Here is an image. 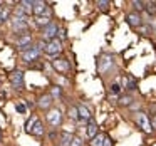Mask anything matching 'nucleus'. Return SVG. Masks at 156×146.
Segmentation results:
<instances>
[{
    "label": "nucleus",
    "instance_id": "obj_8",
    "mask_svg": "<svg viewBox=\"0 0 156 146\" xmlns=\"http://www.w3.org/2000/svg\"><path fill=\"white\" fill-rule=\"evenodd\" d=\"M10 82L15 89H24V72L22 71H14L10 74Z\"/></svg>",
    "mask_w": 156,
    "mask_h": 146
},
{
    "label": "nucleus",
    "instance_id": "obj_12",
    "mask_svg": "<svg viewBox=\"0 0 156 146\" xmlns=\"http://www.w3.org/2000/svg\"><path fill=\"white\" fill-rule=\"evenodd\" d=\"M126 19H128V24L131 25V27H136V29H139V27H141V24H143L139 14H136V12H134V14H129Z\"/></svg>",
    "mask_w": 156,
    "mask_h": 146
},
{
    "label": "nucleus",
    "instance_id": "obj_25",
    "mask_svg": "<svg viewBox=\"0 0 156 146\" xmlns=\"http://www.w3.org/2000/svg\"><path fill=\"white\" fill-rule=\"evenodd\" d=\"M37 121V116H32L30 119H29V123H27V126H25V129H27V133H30V129H32V126H34V123Z\"/></svg>",
    "mask_w": 156,
    "mask_h": 146
},
{
    "label": "nucleus",
    "instance_id": "obj_15",
    "mask_svg": "<svg viewBox=\"0 0 156 146\" xmlns=\"http://www.w3.org/2000/svg\"><path fill=\"white\" fill-rule=\"evenodd\" d=\"M121 87L128 89V91H134L136 89V81L133 77H122L121 79Z\"/></svg>",
    "mask_w": 156,
    "mask_h": 146
},
{
    "label": "nucleus",
    "instance_id": "obj_9",
    "mask_svg": "<svg viewBox=\"0 0 156 146\" xmlns=\"http://www.w3.org/2000/svg\"><path fill=\"white\" fill-rule=\"evenodd\" d=\"M52 66H54L55 71L59 72H67L71 69V64H69L67 59H62V57H57L55 61H52Z\"/></svg>",
    "mask_w": 156,
    "mask_h": 146
},
{
    "label": "nucleus",
    "instance_id": "obj_28",
    "mask_svg": "<svg viewBox=\"0 0 156 146\" xmlns=\"http://www.w3.org/2000/svg\"><path fill=\"white\" fill-rule=\"evenodd\" d=\"M111 92H112V94H118V92H121V84L114 82V84L111 86Z\"/></svg>",
    "mask_w": 156,
    "mask_h": 146
},
{
    "label": "nucleus",
    "instance_id": "obj_17",
    "mask_svg": "<svg viewBox=\"0 0 156 146\" xmlns=\"http://www.w3.org/2000/svg\"><path fill=\"white\" fill-rule=\"evenodd\" d=\"M72 138H74V136H72L71 133H62V134L59 136V146H71Z\"/></svg>",
    "mask_w": 156,
    "mask_h": 146
},
{
    "label": "nucleus",
    "instance_id": "obj_10",
    "mask_svg": "<svg viewBox=\"0 0 156 146\" xmlns=\"http://www.w3.org/2000/svg\"><path fill=\"white\" fill-rule=\"evenodd\" d=\"M32 14H35L37 17L41 15H49V9H47V4L45 2H34V7H32Z\"/></svg>",
    "mask_w": 156,
    "mask_h": 146
},
{
    "label": "nucleus",
    "instance_id": "obj_31",
    "mask_svg": "<svg viewBox=\"0 0 156 146\" xmlns=\"http://www.w3.org/2000/svg\"><path fill=\"white\" fill-rule=\"evenodd\" d=\"M57 35H59V39H61V41H64V39L67 37V35H66V30H64V29H57Z\"/></svg>",
    "mask_w": 156,
    "mask_h": 146
},
{
    "label": "nucleus",
    "instance_id": "obj_24",
    "mask_svg": "<svg viewBox=\"0 0 156 146\" xmlns=\"http://www.w3.org/2000/svg\"><path fill=\"white\" fill-rule=\"evenodd\" d=\"M96 5H98V7L101 9V10H108L111 4H109V2H102V0H98V2H96Z\"/></svg>",
    "mask_w": 156,
    "mask_h": 146
},
{
    "label": "nucleus",
    "instance_id": "obj_11",
    "mask_svg": "<svg viewBox=\"0 0 156 146\" xmlns=\"http://www.w3.org/2000/svg\"><path fill=\"white\" fill-rule=\"evenodd\" d=\"M52 101H54V98H52L51 94H44V96H41V98H39L37 106L41 109H49L52 106Z\"/></svg>",
    "mask_w": 156,
    "mask_h": 146
},
{
    "label": "nucleus",
    "instance_id": "obj_1",
    "mask_svg": "<svg viewBox=\"0 0 156 146\" xmlns=\"http://www.w3.org/2000/svg\"><path fill=\"white\" fill-rule=\"evenodd\" d=\"M10 25H12V30L15 34H19V35L25 34V29H27V15H14L10 19Z\"/></svg>",
    "mask_w": 156,
    "mask_h": 146
},
{
    "label": "nucleus",
    "instance_id": "obj_34",
    "mask_svg": "<svg viewBox=\"0 0 156 146\" xmlns=\"http://www.w3.org/2000/svg\"><path fill=\"white\" fill-rule=\"evenodd\" d=\"M151 128H156V116H154V119H153V123H151Z\"/></svg>",
    "mask_w": 156,
    "mask_h": 146
},
{
    "label": "nucleus",
    "instance_id": "obj_37",
    "mask_svg": "<svg viewBox=\"0 0 156 146\" xmlns=\"http://www.w3.org/2000/svg\"><path fill=\"white\" fill-rule=\"evenodd\" d=\"M0 10H2V9H0Z\"/></svg>",
    "mask_w": 156,
    "mask_h": 146
},
{
    "label": "nucleus",
    "instance_id": "obj_20",
    "mask_svg": "<svg viewBox=\"0 0 156 146\" xmlns=\"http://www.w3.org/2000/svg\"><path fill=\"white\" fill-rule=\"evenodd\" d=\"M104 138H106V134H96L94 138L91 139V146H102L104 144Z\"/></svg>",
    "mask_w": 156,
    "mask_h": 146
},
{
    "label": "nucleus",
    "instance_id": "obj_18",
    "mask_svg": "<svg viewBox=\"0 0 156 146\" xmlns=\"http://www.w3.org/2000/svg\"><path fill=\"white\" fill-rule=\"evenodd\" d=\"M96 134H98V124H96L94 119H89V123H87V138L92 139Z\"/></svg>",
    "mask_w": 156,
    "mask_h": 146
},
{
    "label": "nucleus",
    "instance_id": "obj_35",
    "mask_svg": "<svg viewBox=\"0 0 156 146\" xmlns=\"http://www.w3.org/2000/svg\"><path fill=\"white\" fill-rule=\"evenodd\" d=\"M0 139H2V129H0Z\"/></svg>",
    "mask_w": 156,
    "mask_h": 146
},
{
    "label": "nucleus",
    "instance_id": "obj_21",
    "mask_svg": "<svg viewBox=\"0 0 156 146\" xmlns=\"http://www.w3.org/2000/svg\"><path fill=\"white\" fill-rule=\"evenodd\" d=\"M144 9H146V10H148L151 15L156 14V4H154V2H144Z\"/></svg>",
    "mask_w": 156,
    "mask_h": 146
},
{
    "label": "nucleus",
    "instance_id": "obj_33",
    "mask_svg": "<svg viewBox=\"0 0 156 146\" xmlns=\"http://www.w3.org/2000/svg\"><path fill=\"white\" fill-rule=\"evenodd\" d=\"M17 111H19V112H24V111H25V106L19 104V106H17Z\"/></svg>",
    "mask_w": 156,
    "mask_h": 146
},
{
    "label": "nucleus",
    "instance_id": "obj_32",
    "mask_svg": "<svg viewBox=\"0 0 156 146\" xmlns=\"http://www.w3.org/2000/svg\"><path fill=\"white\" fill-rule=\"evenodd\" d=\"M102 146H112V141H111V139L108 138V136H106V138H104V144H102Z\"/></svg>",
    "mask_w": 156,
    "mask_h": 146
},
{
    "label": "nucleus",
    "instance_id": "obj_22",
    "mask_svg": "<svg viewBox=\"0 0 156 146\" xmlns=\"http://www.w3.org/2000/svg\"><path fill=\"white\" fill-rule=\"evenodd\" d=\"M9 15H10V9H2V10H0V24H2V22H5L9 19Z\"/></svg>",
    "mask_w": 156,
    "mask_h": 146
},
{
    "label": "nucleus",
    "instance_id": "obj_29",
    "mask_svg": "<svg viewBox=\"0 0 156 146\" xmlns=\"http://www.w3.org/2000/svg\"><path fill=\"white\" fill-rule=\"evenodd\" d=\"M71 146H82V139H81V138H77V136H74V138H72Z\"/></svg>",
    "mask_w": 156,
    "mask_h": 146
},
{
    "label": "nucleus",
    "instance_id": "obj_14",
    "mask_svg": "<svg viewBox=\"0 0 156 146\" xmlns=\"http://www.w3.org/2000/svg\"><path fill=\"white\" fill-rule=\"evenodd\" d=\"M76 108H77L79 119H84V121H89V119H91V112H89V109L86 108L84 104H79V106H76Z\"/></svg>",
    "mask_w": 156,
    "mask_h": 146
},
{
    "label": "nucleus",
    "instance_id": "obj_19",
    "mask_svg": "<svg viewBox=\"0 0 156 146\" xmlns=\"http://www.w3.org/2000/svg\"><path fill=\"white\" fill-rule=\"evenodd\" d=\"M20 9L24 10V14L25 15H29V14H32V7H34V2H30V0H27V2H20Z\"/></svg>",
    "mask_w": 156,
    "mask_h": 146
},
{
    "label": "nucleus",
    "instance_id": "obj_36",
    "mask_svg": "<svg viewBox=\"0 0 156 146\" xmlns=\"http://www.w3.org/2000/svg\"><path fill=\"white\" fill-rule=\"evenodd\" d=\"M0 5H2V2H0Z\"/></svg>",
    "mask_w": 156,
    "mask_h": 146
},
{
    "label": "nucleus",
    "instance_id": "obj_27",
    "mask_svg": "<svg viewBox=\"0 0 156 146\" xmlns=\"http://www.w3.org/2000/svg\"><path fill=\"white\" fill-rule=\"evenodd\" d=\"M133 7L139 12V10H143V9H144V2H138V0H134V2H133Z\"/></svg>",
    "mask_w": 156,
    "mask_h": 146
},
{
    "label": "nucleus",
    "instance_id": "obj_16",
    "mask_svg": "<svg viewBox=\"0 0 156 146\" xmlns=\"http://www.w3.org/2000/svg\"><path fill=\"white\" fill-rule=\"evenodd\" d=\"M51 15H41V17H35V25L37 27H41V29H44V27H47L49 24H51Z\"/></svg>",
    "mask_w": 156,
    "mask_h": 146
},
{
    "label": "nucleus",
    "instance_id": "obj_6",
    "mask_svg": "<svg viewBox=\"0 0 156 146\" xmlns=\"http://www.w3.org/2000/svg\"><path fill=\"white\" fill-rule=\"evenodd\" d=\"M45 118H47V123L51 124V128H57L62 121V114H61L59 109H51V111H47Z\"/></svg>",
    "mask_w": 156,
    "mask_h": 146
},
{
    "label": "nucleus",
    "instance_id": "obj_3",
    "mask_svg": "<svg viewBox=\"0 0 156 146\" xmlns=\"http://www.w3.org/2000/svg\"><path fill=\"white\" fill-rule=\"evenodd\" d=\"M44 52L47 55H51V57H57V55L62 52V42L59 41V39H54V41H51V42H45Z\"/></svg>",
    "mask_w": 156,
    "mask_h": 146
},
{
    "label": "nucleus",
    "instance_id": "obj_4",
    "mask_svg": "<svg viewBox=\"0 0 156 146\" xmlns=\"http://www.w3.org/2000/svg\"><path fill=\"white\" fill-rule=\"evenodd\" d=\"M57 29L59 27L54 24V22H51L47 27L42 29V37H44V41L51 42V41H54V39H57Z\"/></svg>",
    "mask_w": 156,
    "mask_h": 146
},
{
    "label": "nucleus",
    "instance_id": "obj_23",
    "mask_svg": "<svg viewBox=\"0 0 156 146\" xmlns=\"http://www.w3.org/2000/svg\"><path fill=\"white\" fill-rule=\"evenodd\" d=\"M131 102H133L131 96H122V98H119V104L121 106H129Z\"/></svg>",
    "mask_w": 156,
    "mask_h": 146
},
{
    "label": "nucleus",
    "instance_id": "obj_30",
    "mask_svg": "<svg viewBox=\"0 0 156 146\" xmlns=\"http://www.w3.org/2000/svg\"><path fill=\"white\" fill-rule=\"evenodd\" d=\"M51 96L52 98H59V96H61V87H54L51 92Z\"/></svg>",
    "mask_w": 156,
    "mask_h": 146
},
{
    "label": "nucleus",
    "instance_id": "obj_2",
    "mask_svg": "<svg viewBox=\"0 0 156 146\" xmlns=\"http://www.w3.org/2000/svg\"><path fill=\"white\" fill-rule=\"evenodd\" d=\"M134 123H136V124H138L144 133H151V131H153L151 121H149V118H148V114H146V112H141V111L136 112V114H134Z\"/></svg>",
    "mask_w": 156,
    "mask_h": 146
},
{
    "label": "nucleus",
    "instance_id": "obj_5",
    "mask_svg": "<svg viewBox=\"0 0 156 146\" xmlns=\"http://www.w3.org/2000/svg\"><path fill=\"white\" fill-rule=\"evenodd\" d=\"M112 66H114V59H112V55H102V57L98 61V69H99L101 74H106Z\"/></svg>",
    "mask_w": 156,
    "mask_h": 146
},
{
    "label": "nucleus",
    "instance_id": "obj_13",
    "mask_svg": "<svg viewBox=\"0 0 156 146\" xmlns=\"http://www.w3.org/2000/svg\"><path fill=\"white\" fill-rule=\"evenodd\" d=\"M44 133H45L44 124H42V121L37 118V121L34 123V126H32V129H30V134H34V136H42Z\"/></svg>",
    "mask_w": 156,
    "mask_h": 146
},
{
    "label": "nucleus",
    "instance_id": "obj_26",
    "mask_svg": "<svg viewBox=\"0 0 156 146\" xmlns=\"http://www.w3.org/2000/svg\"><path fill=\"white\" fill-rule=\"evenodd\" d=\"M69 118H71V119H79L77 108H71V109H69Z\"/></svg>",
    "mask_w": 156,
    "mask_h": 146
},
{
    "label": "nucleus",
    "instance_id": "obj_7",
    "mask_svg": "<svg viewBox=\"0 0 156 146\" xmlns=\"http://www.w3.org/2000/svg\"><path fill=\"white\" fill-rule=\"evenodd\" d=\"M41 52H42V51H41L39 47H32V49H29V51L22 52V61L27 62V64H30V62L37 61V59L41 57Z\"/></svg>",
    "mask_w": 156,
    "mask_h": 146
}]
</instances>
